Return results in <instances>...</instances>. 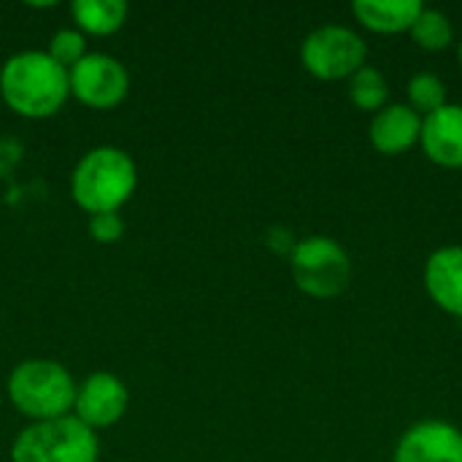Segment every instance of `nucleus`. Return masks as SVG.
Returning a JSON list of instances; mask_svg holds the SVG:
<instances>
[{
	"label": "nucleus",
	"mask_w": 462,
	"mask_h": 462,
	"mask_svg": "<svg viewBox=\"0 0 462 462\" xmlns=\"http://www.w3.org/2000/svg\"><path fill=\"white\" fill-rule=\"evenodd\" d=\"M87 230L97 244H116L125 236L127 225L119 217V211H111V214H92L87 222Z\"/></svg>",
	"instance_id": "6ab92c4d"
},
{
	"label": "nucleus",
	"mask_w": 462,
	"mask_h": 462,
	"mask_svg": "<svg viewBox=\"0 0 462 462\" xmlns=\"http://www.w3.org/2000/svg\"><path fill=\"white\" fill-rule=\"evenodd\" d=\"M368 60L363 35L346 24H319L300 43L303 68L322 81H338L355 76Z\"/></svg>",
	"instance_id": "423d86ee"
},
{
	"label": "nucleus",
	"mask_w": 462,
	"mask_h": 462,
	"mask_svg": "<svg viewBox=\"0 0 462 462\" xmlns=\"http://www.w3.org/2000/svg\"><path fill=\"white\" fill-rule=\"evenodd\" d=\"M393 462H462V430L444 420H422L401 436Z\"/></svg>",
	"instance_id": "1a4fd4ad"
},
{
	"label": "nucleus",
	"mask_w": 462,
	"mask_h": 462,
	"mask_svg": "<svg viewBox=\"0 0 462 462\" xmlns=\"http://www.w3.org/2000/svg\"><path fill=\"white\" fill-rule=\"evenodd\" d=\"M422 152L441 168H462V106L447 103L422 116Z\"/></svg>",
	"instance_id": "f8f14e48"
},
{
	"label": "nucleus",
	"mask_w": 462,
	"mask_h": 462,
	"mask_svg": "<svg viewBox=\"0 0 462 462\" xmlns=\"http://www.w3.org/2000/svg\"><path fill=\"white\" fill-rule=\"evenodd\" d=\"M422 8L425 5L420 0H355L352 3L355 19L363 27L384 35L409 32L414 19L422 14Z\"/></svg>",
	"instance_id": "ddd939ff"
},
{
	"label": "nucleus",
	"mask_w": 462,
	"mask_h": 462,
	"mask_svg": "<svg viewBox=\"0 0 462 462\" xmlns=\"http://www.w3.org/2000/svg\"><path fill=\"white\" fill-rule=\"evenodd\" d=\"M127 406H130L127 384L108 371H95L81 384H76L73 417L84 422L89 430L114 428L127 414Z\"/></svg>",
	"instance_id": "6e6552de"
},
{
	"label": "nucleus",
	"mask_w": 462,
	"mask_h": 462,
	"mask_svg": "<svg viewBox=\"0 0 462 462\" xmlns=\"http://www.w3.org/2000/svg\"><path fill=\"white\" fill-rule=\"evenodd\" d=\"M422 116L409 103H387L371 116L368 141L379 154L398 157L420 143Z\"/></svg>",
	"instance_id": "9d476101"
},
{
	"label": "nucleus",
	"mask_w": 462,
	"mask_h": 462,
	"mask_svg": "<svg viewBox=\"0 0 462 462\" xmlns=\"http://www.w3.org/2000/svg\"><path fill=\"white\" fill-rule=\"evenodd\" d=\"M70 97L84 103L95 111L116 108L130 92V73L127 68L103 51H87L81 62L68 70Z\"/></svg>",
	"instance_id": "0eeeda50"
},
{
	"label": "nucleus",
	"mask_w": 462,
	"mask_h": 462,
	"mask_svg": "<svg viewBox=\"0 0 462 462\" xmlns=\"http://www.w3.org/2000/svg\"><path fill=\"white\" fill-rule=\"evenodd\" d=\"M97 433L79 422L73 414L30 422L11 444V462H97Z\"/></svg>",
	"instance_id": "20e7f679"
},
{
	"label": "nucleus",
	"mask_w": 462,
	"mask_h": 462,
	"mask_svg": "<svg viewBox=\"0 0 462 462\" xmlns=\"http://www.w3.org/2000/svg\"><path fill=\"white\" fill-rule=\"evenodd\" d=\"M70 16L76 30L92 38L114 35L127 22V3L125 0H76L70 5Z\"/></svg>",
	"instance_id": "4468645a"
},
{
	"label": "nucleus",
	"mask_w": 462,
	"mask_h": 462,
	"mask_svg": "<svg viewBox=\"0 0 462 462\" xmlns=\"http://www.w3.org/2000/svg\"><path fill=\"white\" fill-rule=\"evenodd\" d=\"M346 84H349L346 92H349L352 106H357V108H363L368 114H376L390 103L387 76L374 65H363L355 76L346 79Z\"/></svg>",
	"instance_id": "2eb2a0df"
},
{
	"label": "nucleus",
	"mask_w": 462,
	"mask_h": 462,
	"mask_svg": "<svg viewBox=\"0 0 462 462\" xmlns=\"http://www.w3.org/2000/svg\"><path fill=\"white\" fill-rule=\"evenodd\" d=\"M422 284L441 311L462 319V246L452 244L430 252L425 260Z\"/></svg>",
	"instance_id": "9b49d317"
},
{
	"label": "nucleus",
	"mask_w": 462,
	"mask_h": 462,
	"mask_svg": "<svg viewBox=\"0 0 462 462\" xmlns=\"http://www.w3.org/2000/svg\"><path fill=\"white\" fill-rule=\"evenodd\" d=\"M409 35H411V41L417 46H422L428 51H441L455 41V27H452V19L444 11L425 5L422 14L414 19Z\"/></svg>",
	"instance_id": "dca6fc26"
},
{
	"label": "nucleus",
	"mask_w": 462,
	"mask_h": 462,
	"mask_svg": "<svg viewBox=\"0 0 462 462\" xmlns=\"http://www.w3.org/2000/svg\"><path fill=\"white\" fill-rule=\"evenodd\" d=\"M46 54L65 70H70L76 62L87 57V35L79 32L76 27H62L51 35Z\"/></svg>",
	"instance_id": "a211bd4d"
},
{
	"label": "nucleus",
	"mask_w": 462,
	"mask_h": 462,
	"mask_svg": "<svg viewBox=\"0 0 462 462\" xmlns=\"http://www.w3.org/2000/svg\"><path fill=\"white\" fill-rule=\"evenodd\" d=\"M0 97L24 119H49L70 97L68 70L41 49L16 51L0 68Z\"/></svg>",
	"instance_id": "f257e3e1"
},
{
	"label": "nucleus",
	"mask_w": 462,
	"mask_h": 462,
	"mask_svg": "<svg viewBox=\"0 0 462 462\" xmlns=\"http://www.w3.org/2000/svg\"><path fill=\"white\" fill-rule=\"evenodd\" d=\"M138 187L135 160L119 146L89 149L70 173V195L84 214L119 211Z\"/></svg>",
	"instance_id": "f03ea898"
},
{
	"label": "nucleus",
	"mask_w": 462,
	"mask_h": 462,
	"mask_svg": "<svg viewBox=\"0 0 462 462\" xmlns=\"http://www.w3.org/2000/svg\"><path fill=\"white\" fill-rule=\"evenodd\" d=\"M5 393L16 414L30 422H49L73 414L76 379L57 360L30 357L11 368Z\"/></svg>",
	"instance_id": "7ed1b4c3"
},
{
	"label": "nucleus",
	"mask_w": 462,
	"mask_h": 462,
	"mask_svg": "<svg viewBox=\"0 0 462 462\" xmlns=\"http://www.w3.org/2000/svg\"><path fill=\"white\" fill-rule=\"evenodd\" d=\"M457 57H460V68H462V38H460V49H457Z\"/></svg>",
	"instance_id": "aec40b11"
},
{
	"label": "nucleus",
	"mask_w": 462,
	"mask_h": 462,
	"mask_svg": "<svg viewBox=\"0 0 462 462\" xmlns=\"http://www.w3.org/2000/svg\"><path fill=\"white\" fill-rule=\"evenodd\" d=\"M290 273L303 295L330 300L346 292L352 282V257L336 238L309 236L290 252Z\"/></svg>",
	"instance_id": "39448f33"
},
{
	"label": "nucleus",
	"mask_w": 462,
	"mask_h": 462,
	"mask_svg": "<svg viewBox=\"0 0 462 462\" xmlns=\"http://www.w3.org/2000/svg\"><path fill=\"white\" fill-rule=\"evenodd\" d=\"M406 95H409V106L420 114V116H428L433 111H439L441 106H447V87L444 81L430 73V70H420L409 79L406 84Z\"/></svg>",
	"instance_id": "f3484780"
}]
</instances>
